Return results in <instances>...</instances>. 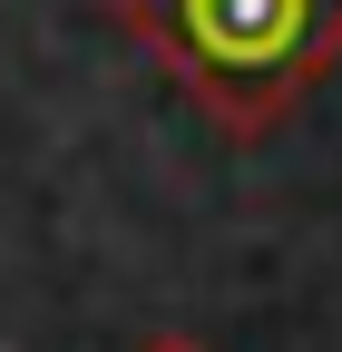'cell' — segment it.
Masks as SVG:
<instances>
[{
    "instance_id": "obj_1",
    "label": "cell",
    "mask_w": 342,
    "mask_h": 352,
    "mask_svg": "<svg viewBox=\"0 0 342 352\" xmlns=\"http://www.w3.org/2000/svg\"><path fill=\"white\" fill-rule=\"evenodd\" d=\"M108 20L235 147L274 138L342 59V0H108Z\"/></svg>"
},
{
    "instance_id": "obj_2",
    "label": "cell",
    "mask_w": 342,
    "mask_h": 352,
    "mask_svg": "<svg viewBox=\"0 0 342 352\" xmlns=\"http://www.w3.org/2000/svg\"><path fill=\"white\" fill-rule=\"evenodd\" d=\"M147 352H205V342H186V333H157V342H147Z\"/></svg>"
}]
</instances>
